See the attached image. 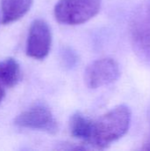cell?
<instances>
[{
    "mask_svg": "<svg viewBox=\"0 0 150 151\" xmlns=\"http://www.w3.org/2000/svg\"><path fill=\"white\" fill-rule=\"evenodd\" d=\"M131 112L125 104H120L98 119L93 121V132L90 145L103 150L122 138L129 129Z\"/></svg>",
    "mask_w": 150,
    "mask_h": 151,
    "instance_id": "obj_1",
    "label": "cell"
},
{
    "mask_svg": "<svg viewBox=\"0 0 150 151\" xmlns=\"http://www.w3.org/2000/svg\"><path fill=\"white\" fill-rule=\"evenodd\" d=\"M102 0H58L54 7L56 19L65 25L83 24L100 11Z\"/></svg>",
    "mask_w": 150,
    "mask_h": 151,
    "instance_id": "obj_2",
    "label": "cell"
},
{
    "mask_svg": "<svg viewBox=\"0 0 150 151\" xmlns=\"http://www.w3.org/2000/svg\"><path fill=\"white\" fill-rule=\"evenodd\" d=\"M129 32L136 51L141 58L150 61V0L141 3L134 10Z\"/></svg>",
    "mask_w": 150,
    "mask_h": 151,
    "instance_id": "obj_3",
    "label": "cell"
},
{
    "mask_svg": "<svg viewBox=\"0 0 150 151\" xmlns=\"http://www.w3.org/2000/svg\"><path fill=\"white\" fill-rule=\"evenodd\" d=\"M14 124L21 128L42 131L55 134L58 131L57 121L50 109L43 104H36L19 113Z\"/></svg>",
    "mask_w": 150,
    "mask_h": 151,
    "instance_id": "obj_4",
    "label": "cell"
},
{
    "mask_svg": "<svg viewBox=\"0 0 150 151\" xmlns=\"http://www.w3.org/2000/svg\"><path fill=\"white\" fill-rule=\"evenodd\" d=\"M52 43V33L49 24L42 19H34L29 27L26 53L28 57L42 60L50 53Z\"/></svg>",
    "mask_w": 150,
    "mask_h": 151,
    "instance_id": "obj_5",
    "label": "cell"
},
{
    "mask_svg": "<svg viewBox=\"0 0 150 151\" xmlns=\"http://www.w3.org/2000/svg\"><path fill=\"white\" fill-rule=\"evenodd\" d=\"M120 76L118 62L104 58L92 62L85 71V83L89 88H98L115 82Z\"/></svg>",
    "mask_w": 150,
    "mask_h": 151,
    "instance_id": "obj_6",
    "label": "cell"
},
{
    "mask_svg": "<svg viewBox=\"0 0 150 151\" xmlns=\"http://www.w3.org/2000/svg\"><path fill=\"white\" fill-rule=\"evenodd\" d=\"M2 23L8 25L24 17L33 5L34 0H0Z\"/></svg>",
    "mask_w": 150,
    "mask_h": 151,
    "instance_id": "obj_7",
    "label": "cell"
},
{
    "mask_svg": "<svg viewBox=\"0 0 150 151\" xmlns=\"http://www.w3.org/2000/svg\"><path fill=\"white\" fill-rule=\"evenodd\" d=\"M69 127L71 134L74 138L90 144L93 132V120L87 118L81 112L77 111L71 116Z\"/></svg>",
    "mask_w": 150,
    "mask_h": 151,
    "instance_id": "obj_8",
    "label": "cell"
},
{
    "mask_svg": "<svg viewBox=\"0 0 150 151\" xmlns=\"http://www.w3.org/2000/svg\"><path fill=\"white\" fill-rule=\"evenodd\" d=\"M21 79L20 66L13 58L0 61V83L7 88L16 86Z\"/></svg>",
    "mask_w": 150,
    "mask_h": 151,
    "instance_id": "obj_9",
    "label": "cell"
},
{
    "mask_svg": "<svg viewBox=\"0 0 150 151\" xmlns=\"http://www.w3.org/2000/svg\"><path fill=\"white\" fill-rule=\"evenodd\" d=\"M149 117H150V115H149ZM141 150H142L150 151V135H149V137L147 139V141L144 142V144H143V146H142Z\"/></svg>",
    "mask_w": 150,
    "mask_h": 151,
    "instance_id": "obj_10",
    "label": "cell"
},
{
    "mask_svg": "<svg viewBox=\"0 0 150 151\" xmlns=\"http://www.w3.org/2000/svg\"><path fill=\"white\" fill-rule=\"evenodd\" d=\"M4 96H5V91L4 89V88L2 86H0V104L2 103V101L4 98Z\"/></svg>",
    "mask_w": 150,
    "mask_h": 151,
    "instance_id": "obj_11",
    "label": "cell"
}]
</instances>
